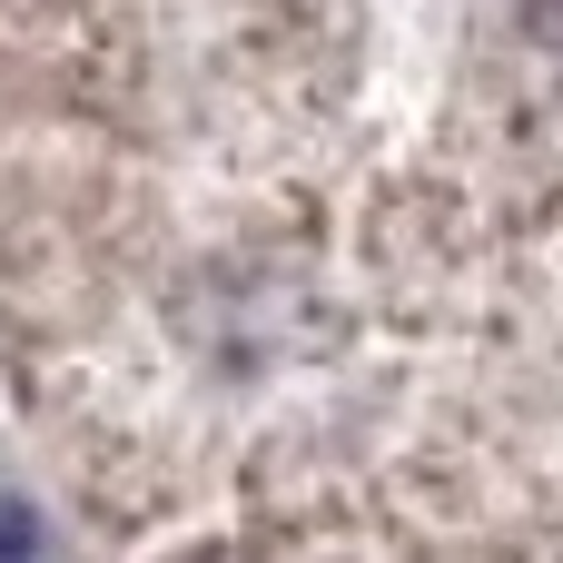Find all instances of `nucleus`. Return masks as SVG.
Returning <instances> with one entry per match:
<instances>
[{
	"label": "nucleus",
	"instance_id": "nucleus-1",
	"mask_svg": "<svg viewBox=\"0 0 563 563\" xmlns=\"http://www.w3.org/2000/svg\"><path fill=\"white\" fill-rule=\"evenodd\" d=\"M20 544H30V534H20V515L0 505V554H20Z\"/></svg>",
	"mask_w": 563,
	"mask_h": 563
}]
</instances>
